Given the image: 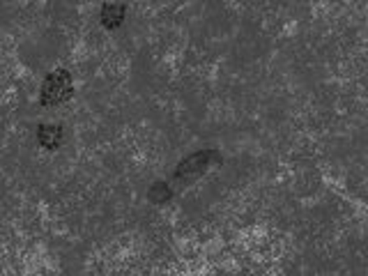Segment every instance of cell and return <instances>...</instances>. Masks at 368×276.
<instances>
[{
  "instance_id": "6da1fadb",
  "label": "cell",
  "mask_w": 368,
  "mask_h": 276,
  "mask_svg": "<svg viewBox=\"0 0 368 276\" xmlns=\"http://www.w3.org/2000/svg\"><path fill=\"white\" fill-rule=\"evenodd\" d=\"M71 94H74L71 74L67 69H55V72H51L44 78L39 99H42V106H58V104H65Z\"/></svg>"
},
{
  "instance_id": "7a4b0ae2",
  "label": "cell",
  "mask_w": 368,
  "mask_h": 276,
  "mask_svg": "<svg viewBox=\"0 0 368 276\" xmlns=\"http://www.w3.org/2000/svg\"><path fill=\"white\" fill-rule=\"evenodd\" d=\"M214 161H219V154L214 152V150H210V152H196V154H191L187 157L180 166H178V170H175V175L178 177H184V175H201V173L207 168L210 164Z\"/></svg>"
},
{
  "instance_id": "3957f363",
  "label": "cell",
  "mask_w": 368,
  "mask_h": 276,
  "mask_svg": "<svg viewBox=\"0 0 368 276\" xmlns=\"http://www.w3.org/2000/svg\"><path fill=\"white\" fill-rule=\"evenodd\" d=\"M37 136H39V143L46 150H55L62 143V127H58V124H42Z\"/></svg>"
},
{
  "instance_id": "277c9868",
  "label": "cell",
  "mask_w": 368,
  "mask_h": 276,
  "mask_svg": "<svg viewBox=\"0 0 368 276\" xmlns=\"http://www.w3.org/2000/svg\"><path fill=\"white\" fill-rule=\"evenodd\" d=\"M125 5L120 3H106L101 7V23L106 28H118L125 19Z\"/></svg>"
}]
</instances>
